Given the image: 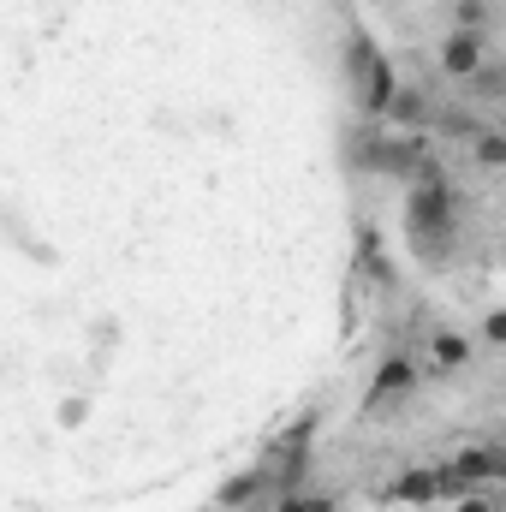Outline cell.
Wrapping results in <instances>:
<instances>
[{
    "mask_svg": "<svg viewBox=\"0 0 506 512\" xmlns=\"http://www.w3.org/2000/svg\"><path fill=\"white\" fill-rule=\"evenodd\" d=\"M352 66H358V84H364V108L381 114V108H387V96H393V72H387V60H381L376 48L358 36V42H352Z\"/></svg>",
    "mask_w": 506,
    "mask_h": 512,
    "instance_id": "2",
    "label": "cell"
},
{
    "mask_svg": "<svg viewBox=\"0 0 506 512\" xmlns=\"http://www.w3.org/2000/svg\"><path fill=\"white\" fill-rule=\"evenodd\" d=\"M387 108H393V120H423L429 114V96L423 90H399V96H387Z\"/></svg>",
    "mask_w": 506,
    "mask_h": 512,
    "instance_id": "8",
    "label": "cell"
},
{
    "mask_svg": "<svg viewBox=\"0 0 506 512\" xmlns=\"http://www.w3.org/2000/svg\"><path fill=\"white\" fill-rule=\"evenodd\" d=\"M262 483H268V471H245V477H233V483L221 489V507H245Z\"/></svg>",
    "mask_w": 506,
    "mask_h": 512,
    "instance_id": "7",
    "label": "cell"
},
{
    "mask_svg": "<svg viewBox=\"0 0 506 512\" xmlns=\"http://www.w3.org/2000/svg\"><path fill=\"white\" fill-rule=\"evenodd\" d=\"M477 84H483V96H501V90H506V78H501V72H483Z\"/></svg>",
    "mask_w": 506,
    "mask_h": 512,
    "instance_id": "13",
    "label": "cell"
},
{
    "mask_svg": "<svg viewBox=\"0 0 506 512\" xmlns=\"http://www.w3.org/2000/svg\"><path fill=\"white\" fill-rule=\"evenodd\" d=\"M280 512H334V501H328V495H286Z\"/></svg>",
    "mask_w": 506,
    "mask_h": 512,
    "instance_id": "11",
    "label": "cell"
},
{
    "mask_svg": "<svg viewBox=\"0 0 506 512\" xmlns=\"http://www.w3.org/2000/svg\"><path fill=\"white\" fill-rule=\"evenodd\" d=\"M465 358H471V346H465L459 334H441V340H435V364H441V370H453V364H465Z\"/></svg>",
    "mask_w": 506,
    "mask_h": 512,
    "instance_id": "9",
    "label": "cell"
},
{
    "mask_svg": "<svg viewBox=\"0 0 506 512\" xmlns=\"http://www.w3.org/2000/svg\"><path fill=\"white\" fill-rule=\"evenodd\" d=\"M501 471H506L501 447H483V453H465V459H459V477H465V483H477V477H501Z\"/></svg>",
    "mask_w": 506,
    "mask_h": 512,
    "instance_id": "5",
    "label": "cell"
},
{
    "mask_svg": "<svg viewBox=\"0 0 506 512\" xmlns=\"http://www.w3.org/2000/svg\"><path fill=\"white\" fill-rule=\"evenodd\" d=\"M477 161H483V167H506V137L501 131H483V137H477Z\"/></svg>",
    "mask_w": 506,
    "mask_h": 512,
    "instance_id": "10",
    "label": "cell"
},
{
    "mask_svg": "<svg viewBox=\"0 0 506 512\" xmlns=\"http://www.w3.org/2000/svg\"><path fill=\"white\" fill-rule=\"evenodd\" d=\"M393 495H399V501H435V471H405V477L393 483Z\"/></svg>",
    "mask_w": 506,
    "mask_h": 512,
    "instance_id": "6",
    "label": "cell"
},
{
    "mask_svg": "<svg viewBox=\"0 0 506 512\" xmlns=\"http://www.w3.org/2000/svg\"><path fill=\"white\" fill-rule=\"evenodd\" d=\"M459 24H465V30L483 24V0H465V6H459Z\"/></svg>",
    "mask_w": 506,
    "mask_h": 512,
    "instance_id": "12",
    "label": "cell"
},
{
    "mask_svg": "<svg viewBox=\"0 0 506 512\" xmlns=\"http://www.w3.org/2000/svg\"><path fill=\"white\" fill-rule=\"evenodd\" d=\"M441 66H447L453 78H471V72H483V48H477V36H453V42L441 48Z\"/></svg>",
    "mask_w": 506,
    "mask_h": 512,
    "instance_id": "3",
    "label": "cell"
},
{
    "mask_svg": "<svg viewBox=\"0 0 506 512\" xmlns=\"http://www.w3.org/2000/svg\"><path fill=\"white\" fill-rule=\"evenodd\" d=\"M405 387H411V364H405V358H387V364H381V376H376V387H370V399L387 405V399H393V393H405Z\"/></svg>",
    "mask_w": 506,
    "mask_h": 512,
    "instance_id": "4",
    "label": "cell"
},
{
    "mask_svg": "<svg viewBox=\"0 0 506 512\" xmlns=\"http://www.w3.org/2000/svg\"><path fill=\"white\" fill-rule=\"evenodd\" d=\"M459 512H495L489 501H471V495H459Z\"/></svg>",
    "mask_w": 506,
    "mask_h": 512,
    "instance_id": "14",
    "label": "cell"
},
{
    "mask_svg": "<svg viewBox=\"0 0 506 512\" xmlns=\"http://www.w3.org/2000/svg\"><path fill=\"white\" fill-rule=\"evenodd\" d=\"M405 227H411V245L429 256V262H441L447 245H453V233H459V197H453V185L441 179V167H435V161H423V167H417Z\"/></svg>",
    "mask_w": 506,
    "mask_h": 512,
    "instance_id": "1",
    "label": "cell"
}]
</instances>
